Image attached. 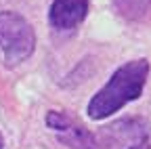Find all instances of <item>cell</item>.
Listing matches in <instances>:
<instances>
[{
  "label": "cell",
  "mask_w": 151,
  "mask_h": 149,
  "mask_svg": "<svg viewBox=\"0 0 151 149\" xmlns=\"http://www.w3.org/2000/svg\"><path fill=\"white\" fill-rule=\"evenodd\" d=\"M149 71H151V63L143 57L120 65L105 82V86L94 92L92 99L88 101L86 107L88 118L94 122L105 120L116 111H120L122 107H126L128 103L137 101L145 90Z\"/></svg>",
  "instance_id": "obj_1"
},
{
  "label": "cell",
  "mask_w": 151,
  "mask_h": 149,
  "mask_svg": "<svg viewBox=\"0 0 151 149\" xmlns=\"http://www.w3.org/2000/svg\"><path fill=\"white\" fill-rule=\"evenodd\" d=\"M36 50V32L23 15L0 11V55L6 67L27 61Z\"/></svg>",
  "instance_id": "obj_2"
},
{
  "label": "cell",
  "mask_w": 151,
  "mask_h": 149,
  "mask_svg": "<svg viewBox=\"0 0 151 149\" xmlns=\"http://www.w3.org/2000/svg\"><path fill=\"white\" fill-rule=\"evenodd\" d=\"M44 122L65 147H71V149H99L97 137H94L86 126H82L71 114H67V111L50 109L46 114V118H44Z\"/></svg>",
  "instance_id": "obj_3"
},
{
  "label": "cell",
  "mask_w": 151,
  "mask_h": 149,
  "mask_svg": "<svg viewBox=\"0 0 151 149\" xmlns=\"http://www.w3.org/2000/svg\"><path fill=\"white\" fill-rule=\"evenodd\" d=\"M90 11V0H52L48 9V23L57 32L76 30Z\"/></svg>",
  "instance_id": "obj_4"
},
{
  "label": "cell",
  "mask_w": 151,
  "mask_h": 149,
  "mask_svg": "<svg viewBox=\"0 0 151 149\" xmlns=\"http://www.w3.org/2000/svg\"><path fill=\"white\" fill-rule=\"evenodd\" d=\"M113 2L118 4L120 13H124L126 17H130V19L143 17L151 6V0H113Z\"/></svg>",
  "instance_id": "obj_5"
},
{
  "label": "cell",
  "mask_w": 151,
  "mask_h": 149,
  "mask_svg": "<svg viewBox=\"0 0 151 149\" xmlns=\"http://www.w3.org/2000/svg\"><path fill=\"white\" fill-rule=\"evenodd\" d=\"M128 149H151V141H149V137H145V139H141L137 143H132Z\"/></svg>",
  "instance_id": "obj_6"
},
{
  "label": "cell",
  "mask_w": 151,
  "mask_h": 149,
  "mask_svg": "<svg viewBox=\"0 0 151 149\" xmlns=\"http://www.w3.org/2000/svg\"><path fill=\"white\" fill-rule=\"evenodd\" d=\"M0 149H4V137H2V132H0Z\"/></svg>",
  "instance_id": "obj_7"
}]
</instances>
